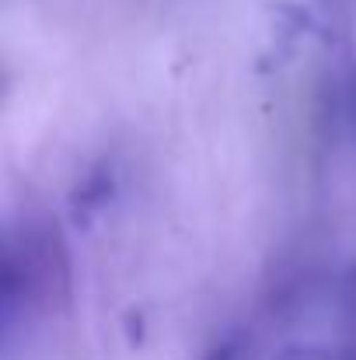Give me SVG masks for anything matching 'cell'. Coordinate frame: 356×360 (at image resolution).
Returning a JSON list of instances; mask_svg holds the SVG:
<instances>
[{
  "label": "cell",
  "instance_id": "1",
  "mask_svg": "<svg viewBox=\"0 0 356 360\" xmlns=\"http://www.w3.org/2000/svg\"><path fill=\"white\" fill-rule=\"evenodd\" d=\"M112 193H116V179H112V172L109 168H95V172H88L84 175V182L74 189V196H70V210H74V217L84 224V221H91L109 200H112Z\"/></svg>",
  "mask_w": 356,
  "mask_h": 360
},
{
  "label": "cell",
  "instance_id": "2",
  "mask_svg": "<svg viewBox=\"0 0 356 360\" xmlns=\"http://www.w3.org/2000/svg\"><path fill=\"white\" fill-rule=\"evenodd\" d=\"M339 360H356V333L346 336V350H343V357Z\"/></svg>",
  "mask_w": 356,
  "mask_h": 360
},
{
  "label": "cell",
  "instance_id": "3",
  "mask_svg": "<svg viewBox=\"0 0 356 360\" xmlns=\"http://www.w3.org/2000/svg\"><path fill=\"white\" fill-rule=\"evenodd\" d=\"M353 116H356V77H353Z\"/></svg>",
  "mask_w": 356,
  "mask_h": 360
}]
</instances>
